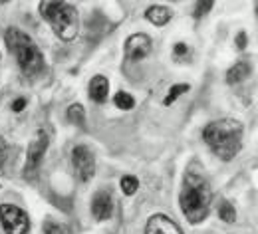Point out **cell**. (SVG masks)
<instances>
[{"label": "cell", "instance_id": "obj_9", "mask_svg": "<svg viewBox=\"0 0 258 234\" xmlns=\"http://www.w3.org/2000/svg\"><path fill=\"white\" fill-rule=\"evenodd\" d=\"M145 234H183L179 224L165 214H155L147 220Z\"/></svg>", "mask_w": 258, "mask_h": 234}, {"label": "cell", "instance_id": "obj_13", "mask_svg": "<svg viewBox=\"0 0 258 234\" xmlns=\"http://www.w3.org/2000/svg\"><path fill=\"white\" fill-rule=\"evenodd\" d=\"M250 75V64L248 62H238L226 71V82L228 84H240Z\"/></svg>", "mask_w": 258, "mask_h": 234}, {"label": "cell", "instance_id": "obj_14", "mask_svg": "<svg viewBox=\"0 0 258 234\" xmlns=\"http://www.w3.org/2000/svg\"><path fill=\"white\" fill-rule=\"evenodd\" d=\"M68 119H70L74 125L84 127V123H86V111H84V107H82L80 103L70 105V107H68Z\"/></svg>", "mask_w": 258, "mask_h": 234}, {"label": "cell", "instance_id": "obj_15", "mask_svg": "<svg viewBox=\"0 0 258 234\" xmlns=\"http://www.w3.org/2000/svg\"><path fill=\"white\" fill-rule=\"evenodd\" d=\"M189 90H191V88H189V84H175V86L169 90V94H167V98H165L163 103H165V105H171L173 101L181 96V94H187Z\"/></svg>", "mask_w": 258, "mask_h": 234}, {"label": "cell", "instance_id": "obj_11", "mask_svg": "<svg viewBox=\"0 0 258 234\" xmlns=\"http://www.w3.org/2000/svg\"><path fill=\"white\" fill-rule=\"evenodd\" d=\"M107 94H109L107 77H103V75H94L92 82H90V98L96 101V103H103V101L107 100Z\"/></svg>", "mask_w": 258, "mask_h": 234}, {"label": "cell", "instance_id": "obj_7", "mask_svg": "<svg viewBox=\"0 0 258 234\" xmlns=\"http://www.w3.org/2000/svg\"><path fill=\"white\" fill-rule=\"evenodd\" d=\"M72 167L76 171L80 181H90L96 173V159L94 153L86 147V145H76L72 149Z\"/></svg>", "mask_w": 258, "mask_h": 234}, {"label": "cell", "instance_id": "obj_21", "mask_svg": "<svg viewBox=\"0 0 258 234\" xmlns=\"http://www.w3.org/2000/svg\"><path fill=\"white\" fill-rule=\"evenodd\" d=\"M6 159H8V145H6L4 139L0 137V167L6 163Z\"/></svg>", "mask_w": 258, "mask_h": 234}, {"label": "cell", "instance_id": "obj_6", "mask_svg": "<svg viewBox=\"0 0 258 234\" xmlns=\"http://www.w3.org/2000/svg\"><path fill=\"white\" fill-rule=\"evenodd\" d=\"M46 151H48V135L40 131L32 139V143L28 145V151H26V165H24V177L26 179H34L38 175Z\"/></svg>", "mask_w": 258, "mask_h": 234}, {"label": "cell", "instance_id": "obj_2", "mask_svg": "<svg viewBox=\"0 0 258 234\" xmlns=\"http://www.w3.org/2000/svg\"><path fill=\"white\" fill-rule=\"evenodd\" d=\"M203 139L219 159L232 161L242 147V123L230 117L213 121L205 127Z\"/></svg>", "mask_w": 258, "mask_h": 234}, {"label": "cell", "instance_id": "obj_10", "mask_svg": "<svg viewBox=\"0 0 258 234\" xmlns=\"http://www.w3.org/2000/svg\"><path fill=\"white\" fill-rule=\"evenodd\" d=\"M111 212H113V199L109 191H97L92 201V214L97 220H107L111 218Z\"/></svg>", "mask_w": 258, "mask_h": 234}, {"label": "cell", "instance_id": "obj_4", "mask_svg": "<svg viewBox=\"0 0 258 234\" xmlns=\"http://www.w3.org/2000/svg\"><path fill=\"white\" fill-rule=\"evenodd\" d=\"M40 14L48 20L54 34L64 42L74 40L80 32V14H78L76 6L68 4V2H56V0L42 2Z\"/></svg>", "mask_w": 258, "mask_h": 234}, {"label": "cell", "instance_id": "obj_22", "mask_svg": "<svg viewBox=\"0 0 258 234\" xmlns=\"http://www.w3.org/2000/svg\"><path fill=\"white\" fill-rule=\"evenodd\" d=\"M173 54H175V58H181V56H185V54H189V48L185 46V44H175V50H173Z\"/></svg>", "mask_w": 258, "mask_h": 234}, {"label": "cell", "instance_id": "obj_5", "mask_svg": "<svg viewBox=\"0 0 258 234\" xmlns=\"http://www.w3.org/2000/svg\"><path fill=\"white\" fill-rule=\"evenodd\" d=\"M0 222L6 234H26L30 230L28 214L16 204H0Z\"/></svg>", "mask_w": 258, "mask_h": 234}, {"label": "cell", "instance_id": "obj_1", "mask_svg": "<svg viewBox=\"0 0 258 234\" xmlns=\"http://www.w3.org/2000/svg\"><path fill=\"white\" fill-rule=\"evenodd\" d=\"M213 201V191L211 183L205 177L203 171H199L197 165L187 169L185 179H183V189H181V210L185 218L191 224H199L207 218L209 208Z\"/></svg>", "mask_w": 258, "mask_h": 234}, {"label": "cell", "instance_id": "obj_8", "mask_svg": "<svg viewBox=\"0 0 258 234\" xmlns=\"http://www.w3.org/2000/svg\"><path fill=\"white\" fill-rule=\"evenodd\" d=\"M151 38L147 34H133L125 42V60L127 62H139L151 52Z\"/></svg>", "mask_w": 258, "mask_h": 234}, {"label": "cell", "instance_id": "obj_23", "mask_svg": "<svg viewBox=\"0 0 258 234\" xmlns=\"http://www.w3.org/2000/svg\"><path fill=\"white\" fill-rule=\"evenodd\" d=\"M24 107H26V100H24V98H18V100L12 103V111H14V113H20Z\"/></svg>", "mask_w": 258, "mask_h": 234}, {"label": "cell", "instance_id": "obj_12", "mask_svg": "<svg viewBox=\"0 0 258 234\" xmlns=\"http://www.w3.org/2000/svg\"><path fill=\"white\" fill-rule=\"evenodd\" d=\"M145 18L155 26H165L171 20V10L167 6H159V4L157 6H149L145 10Z\"/></svg>", "mask_w": 258, "mask_h": 234}, {"label": "cell", "instance_id": "obj_17", "mask_svg": "<svg viewBox=\"0 0 258 234\" xmlns=\"http://www.w3.org/2000/svg\"><path fill=\"white\" fill-rule=\"evenodd\" d=\"M137 189H139V181L133 177V175H125L123 179H121V191H123V195H135L137 193Z\"/></svg>", "mask_w": 258, "mask_h": 234}, {"label": "cell", "instance_id": "obj_18", "mask_svg": "<svg viewBox=\"0 0 258 234\" xmlns=\"http://www.w3.org/2000/svg\"><path fill=\"white\" fill-rule=\"evenodd\" d=\"M113 101H115V105H117L119 109H133V107H135V100L129 96L127 92H119V94L113 98Z\"/></svg>", "mask_w": 258, "mask_h": 234}, {"label": "cell", "instance_id": "obj_16", "mask_svg": "<svg viewBox=\"0 0 258 234\" xmlns=\"http://www.w3.org/2000/svg\"><path fill=\"white\" fill-rule=\"evenodd\" d=\"M219 216L225 220V222H234L236 220V212H234V206L230 204V202L226 201H221V204H219Z\"/></svg>", "mask_w": 258, "mask_h": 234}, {"label": "cell", "instance_id": "obj_19", "mask_svg": "<svg viewBox=\"0 0 258 234\" xmlns=\"http://www.w3.org/2000/svg\"><path fill=\"white\" fill-rule=\"evenodd\" d=\"M211 8H213V0L197 2V6H195V18H201V16H205V14H207Z\"/></svg>", "mask_w": 258, "mask_h": 234}, {"label": "cell", "instance_id": "obj_24", "mask_svg": "<svg viewBox=\"0 0 258 234\" xmlns=\"http://www.w3.org/2000/svg\"><path fill=\"white\" fill-rule=\"evenodd\" d=\"M244 44H246V36H244V32L238 34V48H244Z\"/></svg>", "mask_w": 258, "mask_h": 234}, {"label": "cell", "instance_id": "obj_20", "mask_svg": "<svg viewBox=\"0 0 258 234\" xmlns=\"http://www.w3.org/2000/svg\"><path fill=\"white\" fill-rule=\"evenodd\" d=\"M42 234H68V230H66L62 224H54V222H48V224L44 226Z\"/></svg>", "mask_w": 258, "mask_h": 234}, {"label": "cell", "instance_id": "obj_3", "mask_svg": "<svg viewBox=\"0 0 258 234\" xmlns=\"http://www.w3.org/2000/svg\"><path fill=\"white\" fill-rule=\"evenodd\" d=\"M4 40H6L8 50L16 56L18 66L24 75L36 77L44 69V56L26 32H22L20 28H8L4 34Z\"/></svg>", "mask_w": 258, "mask_h": 234}]
</instances>
